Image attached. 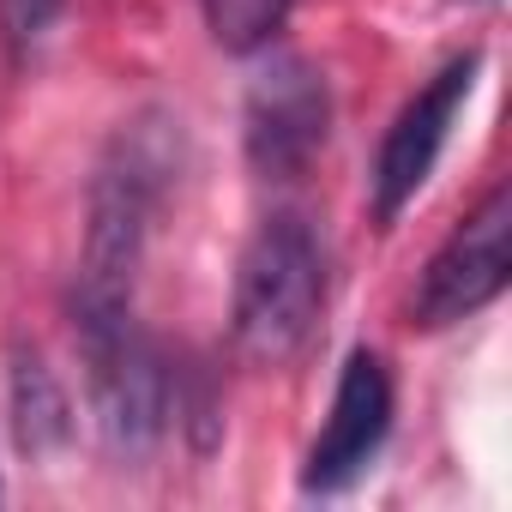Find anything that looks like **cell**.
Instances as JSON below:
<instances>
[{"mask_svg":"<svg viewBox=\"0 0 512 512\" xmlns=\"http://www.w3.org/2000/svg\"><path fill=\"white\" fill-rule=\"evenodd\" d=\"M175 127L181 121H169V115H139L109 139V151L91 175V199H85V260H79L73 308H133L151 223L181 169Z\"/></svg>","mask_w":512,"mask_h":512,"instance_id":"1","label":"cell"},{"mask_svg":"<svg viewBox=\"0 0 512 512\" xmlns=\"http://www.w3.org/2000/svg\"><path fill=\"white\" fill-rule=\"evenodd\" d=\"M326 284L332 272L320 229L296 211L266 217L235 266V308H229L235 350L260 368H284L290 356H302L326 314Z\"/></svg>","mask_w":512,"mask_h":512,"instance_id":"2","label":"cell"},{"mask_svg":"<svg viewBox=\"0 0 512 512\" xmlns=\"http://www.w3.org/2000/svg\"><path fill=\"white\" fill-rule=\"evenodd\" d=\"M73 338L85 362V392L97 434L115 458H145L181 416L169 356L145 338L133 308H73Z\"/></svg>","mask_w":512,"mask_h":512,"instance_id":"3","label":"cell"},{"mask_svg":"<svg viewBox=\"0 0 512 512\" xmlns=\"http://www.w3.org/2000/svg\"><path fill=\"white\" fill-rule=\"evenodd\" d=\"M332 133V91L320 79L314 61L302 55H266L260 73L247 79V103H241V145L247 163L266 181H296Z\"/></svg>","mask_w":512,"mask_h":512,"instance_id":"4","label":"cell"},{"mask_svg":"<svg viewBox=\"0 0 512 512\" xmlns=\"http://www.w3.org/2000/svg\"><path fill=\"white\" fill-rule=\"evenodd\" d=\"M506 272H512V193L488 187V199L446 235V247L416 278L410 320L428 326V332L458 326L506 290Z\"/></svg>","mask_w":512,"mask_h":512,"instance_id":"5","label":"cell"},{"mask_svg":"<svg viewBox=\"0 0 512 512\" xmlns=\"http://www.w3.org/2000/svg\"><path fill=\"white\" fill-rule=\"evenodd\" d=\"M476 73H482V55L476 49L470 55H452L398 109V121L386 127L380 157H374V175H368V193H374V217L380 223H398V211L428 187V175H434V163H440V151H446L464 103H470V91H476Z\"/></svg>","mask_w":512,"mask_h":512,"instance_id":"6","label":"cell"},{"mask_svg":"<svg viewBox=\"0 0 512 512\" xmlns=\"http://www.w3.org/2000/svg\"><path fill=\"white\" fill-rule=\"evenodd\" d=\"M392 368L380 350H350L338 392H332V416L320 428V440L308 446L302 464V488L308 494H344L356 476H368V464L380 458L386 434H392Z\"/></svg>","mask_w":512,"mask_h":512,"instance_id":"7","label":"cell"},{"mask_svg":"<svg viewBox=\"0 0 512 512\" xmlns=\"http://www.w3.org/2000/svg\"><path fill=\"white\" fill-rule=\"evenodd\" d=\"M7 410H13V440L25 458H49L73 440V398L61 374L43 362L37 344H13L7 362Z\"/></svg>","mask_w":512,"mask_h":512,"instance_id":"8","label":"cell"},{"mask_svg":"<svg viewBox=\"0 0 512 512\" xmlns=\"http://www.w3.org/2000/svg\"><path fill=\"white\" fill-rule=\"evenodd\" d=\"M205 7V31L223 55H266L278 43V31L290 25L296 0H199Z\"/></svg>","mask_w":512,"mask_h":512,"instance_id":"9","label":"cell"},{"mask_svg":"<svg viewBox=\"0 0 512 512\" xmlns=\"http://www.w3.org/2000/svg\"><path fill=\"white\" fill-rule=\"evenodd\" d=\"M61 13H67V0H0V37H7L13 61H31L49 43V31L61 25Z\"/></svg>","mask_w":512,"mask_h":512,"instance_id":"10","label":"cell"}]
</instances>
